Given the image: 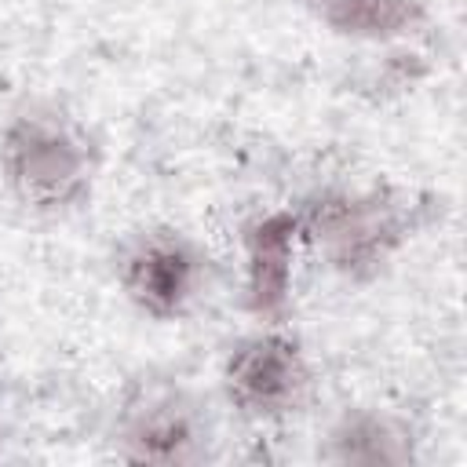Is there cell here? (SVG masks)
Returning <instances> with one entry per match:
<instances>
[{"label":"cell","instance_id":"6da1fadb","mask_svg":"<svg viewBox=\"0 0 467 467\" xmlns=\"http://www.w3.org/2000/svg\"><path fill=\"white\" fill-rule=\"evenodd\" d=\"M102 150L91 128L55 99H26L0 124V182L36 219H69L95 197Z\"/></svg>","mask_w":467,"mask_h":467},{"label":"cell","instance_id":"7a4b0ae2","mask_svg":"<svg viewBox=\"0 0 467 467\" xmlns=\"http://www.w3.org/2000/svg\"><path fill=\"white\" fill-rule=\"evenodd\" d=\"M303 252L343 285H376L420 230V204L394 186H321L299 204Z\"/></svg>","mask_w":467,"mask_h":467},{"label":"cell","instance_id":"3957f363","mask_svg":"<svg viewBox=\"0 0 467 467\" xmlns=\"http://www.w3.org/2000/svg\"><path fill=\"white\" fill-rule=\"evenodd\" d=\"M219 387L230 405L248 423H285L292 420L314 387V365L303 339L285 321H259L252 332L237 336L219 365Z\"/></svg>","mask_w":467,"mask_h":467},{"label":"cell","instance_id":"277c9868","mask_svg":"<svg viewBox=\"0 0 467 467\" xmlns=\"http://www.w3.org/2000/svg\"><path fill=\"white\" fill-rule=\"evenodd\" d=\"M113 277L139 317L179 325L201 306L212 281V259L204 244L179 226H142L120 244Z\"/></svg>","mask_w":467,"mask_h":467},{"label":"cell","instance_id":"5b68a950","mask_svg":"<svg viewBox=\"0 0 467 467\" xmlns=\"http://www.w3.org/2000/svg\"><path fill=\"white\" fill-rule=\"evenodd\" d=\"M109 445L124 463L193 467L212 456V420L186 387H146L120 405Z\"/></svg>","mask_w":467,"mask_h":467},{"label":"cell","instance_id":"8992f818","mask_svg":"<svg viewBox=\"0 0 467 467\" xmlns=\"http://www.w3.org/2000/svg\"><path fill=\"white\" fill-rule=\"evenodd\" d=\"M303 223L296 204L263 208L241 226V303L255 321H285L296 299L303 259Z\"/></svg>","mask_w":467,"mask_h":467},{"label":"cell","instance_id":"52a82bcc","mask_svg":"<svg viewBox=\"0 0 467 467\" xmlns=\"http://www.w3.org/2000/svg\"><path fill=\"white\" fill-rule=\"evenodd\" d=\"M317 456L339 467H401L416 463V434L405 420L376 405H350L343 409L321 434Z\"/></svg>","mask_w":467,"mask_h":467},{"label":"cell","instance_id":"ba28073f","mask_svg":"<svg viewBox=\"0 0 467 467\" xmlns=\"http://www.w3.org/2000/svg\"><path fill=\"white\" fill-rule=\"evenodd\" d=\"M317 26L358 44H401L427 22L420 0H292Z\"/></svg>","mask_w":467,"mask_h":467}]
</instances>
